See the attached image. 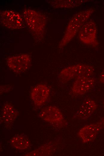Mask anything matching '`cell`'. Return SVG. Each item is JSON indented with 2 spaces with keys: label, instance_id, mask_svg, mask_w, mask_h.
Here are the masks:
<instances>
[{
  "label": "cell",
  "instance_id": "obj_1",
  "mask_svg": "<svg viewBox=\"0 0 104 156\" xmlns=\"http://www.w3.org/2000/svg\"><path fill=\"white\" fill-rule=\"evenodd\" d=\"M25 23L34 39L36 41L43 40L47 23V18L43 14L31 9H26L23 13Z\"/></svg>",
  "mask_w": 104,
  "mask_h": 156
},
{
  "label": "cell",
  "instance_id": "obj_2",
  "mask_svg": "<svg viewBox=\"0 0 104 156\" xmlns=\"http://www.w3.org/2000/svg\"><path fill=\"white\" fill-rule=\"evenodd\" d=\"M94 11L93 8H90L80 11L73 16L59 43L58 47L59 49L64 47L74 38Z\"/></svg>",
  "mask_w": 104,
  "mask_h": 156
},
{
  "label": "cell",
  "instance_id": "obj_3",
  "mask_svg": "<svg viewBox=\"0 0 104 156\" xmlns=\"http://www.w3.org/2000/svg\"><path fill=\"white\" fill-rule=\"evenodd\" d=\"M94 71V67L90 65L79 64L65 67L58 75L60 82L65 84L80 77L91 76Z\"/></svg>",
  "mask_w": 104,
  "mask_h": 156
},
{
  "label": "cell",
  "instance_id": "obj_4",
  "mask_svg": "<svg viewBox=\"0 0 104 156\" xmlns=\"http://www.w3.org/2000/svg\"><path fill=\"white\" fill-rule=\"evenodd\" d=\"M97 29L95 22L93 20L87 21L78 32V37L83 44L94 48L99 44L97 37Z\"/></svg>",
  "mask_w": 104,
  "mask_h": 156
},
{
  "label": "cell",
  "instance_id": "obj_5",
  "mask_svg": "<svg viewBox=\"0 0 104 156\" xmlns=\"http://www.w3.org/2000/svg\"><path fill=\"white\" fill-rule=\"evenodd\" d=\"M0 22L3 26L12 30L23 28L25 24L23 16L19 13L11 10L0 11Z\"/></svg>",
  "mask_w": 104,
  "mask_h": 156
},
{
  "label": "cell",
  "instance_id": "obj_6",
  "mask_svg": "<svg viewBox=\"0 0 104 156\" xmlns=\"http://www.w3.org/2000/svg\"><path fill=\"white\" fill-rule=\"evenodd\" d=\"M31 59L30 55L22 54L8 57L6 63L8 68L14 72L19 74L26 71L30 67Z\"/></svg>",
  "mask_w": 104,
  "mask_h": 156
},
{
  "label": "cell",
  "instance_id": "obj_7",
  "mask_svg": "<svg viewBox=\"0 0 104 156\" xmlns=\"http://www.w3.org/2000/svg\"><path fill=\"white\" fill-rule=\"evenodd\" d=\"M104 128V118H103L96 123L86 125L81 128L78 135L83 143L89 142L94 140Z\"/></svg>",
  "mask_w": 104,
  "mask_h": 156
},
{
  "label": "cell",
  "instance_id": "obj_8",
  "mask_svg": "<svg viewBox=\"0 0 104 156\" xmlns=\"http://www.w3.org/2000/svg\"><path fill=\"white\" fill-rule=\"evenodd\" d=\"M95 79L91 76H82L77 78L74 81L71 89V92L74 96L84 95L94 87Z\"/></svg>",
  "mask_w": 104,
  "mask_h": 156
},
{
  "label": "cell",
  "instance_id": "obj_9",
  "mask_svg": "<svg viewBox=\"0 0 104 156\" xmlns=\"http://www.w3.org/2000/svg\"><path fill=\"white\" fill-rule=\"evenodd\" d=\"M39 116L44 121L53 124H60L64 122L62 113L55 106H50L44 108L40 112Z\"/></svg>",
  "mask_w": 104,
  "mask_h": 156
},
{
  "label": "cell",
  "instance_id": "obj_10",
  "mask_svg": "<svg viewBox=\"0 0 104 156\" xmlns=\"http://www.w3.org/2000/svg\"><path fill=\"white\" fill-rule=\"evenodd\" d=\"M50 89L46 85L40 84L35 86L30 92V97L34 104L40 106L48 100L49 96Z\"/></svg>",
  "mask_w": 104,
  "mask_h": 156
},
{
  "label": "cell",
  "instance_id": "obj_11",
  "mask_svg": "<svg viewBox=\"0 0 104 156\" xmlns=\"http://www.w3.org/2000/svg\"><path fill=\"white\" fill-rule=\"evenodd\" d=\"M97 107V105L94 100L88 99L82 103L74 117L81 120H86L92 115Z\"/></svg>",
  "mask_w": 104,
  "mask_h": 156
},
{
  "label": "cell",
  "instance_id": "obj_12",
  "mask_svg": "<svg viewBox=\"0 0 104 156\" xmlns=\"http://www.w3.org/2000/svg\"><path fill=\"white\" fill-rule=\"evenodd\" d=\"M18 115V111L10 103L6 102L4 105L1 112V120L6 125L12 124Z\"/></svg>",
  "mask_w": 104,
  "mask_h": 156
},
{
  "label": "cell",
  "instance_id": "obj_13",
  "mask_svg": "<svg viewBox=\"0 0 104 156\" xmlns=\"http://www.w3.org/2000/svg\"><path fill=\"white\" fill-rule=\"evenodd\" d=\"M88 0H54L47 2L55 8H71L76 7L89 2Z\"/></svg>",
  "mask_w": 104,
  "mask_h": 156
},
{
  "label": "cell",
  "instance_id": "obj_14",
  "mask_svg": "<svg viewBox=\"0 0 104 156\" xmlns=\"http://www.w3.org/2000/svg\"><path fill=\"white\" fill-rule=\"evenodd\" d=\"M11 145L15 148L19 150L27 149L30 143L27 136L24 134H17L14 136L10 140Z\"/></svg>",
  "mask_w": 104,
  "mask_h": 156
},
{
  "label": "cell",
  "instance_id": "obj_15",
  "mask_svg": "<svg viewBox=\"0 0 104 156\" xmlns=\"http://www.w3.org/2000/svg\"><path fill=\"white\" fill-rule=\"evenodd\" d=\"M56 145L53 142L45 144L25 156H48L51 155L55 150Z\"/></svg>",
  "mask_w": 104,
  "mask_h": 156
},
{
  "label": "cell",
  "instance_id": "obj_16",
  "mask_svg": "<svg viewBox=\"0 0 104 156\" xmlns=\"http://www.w3.org/2000/svg\"><path fill=\"white\" fill-rule=\"evenodd\" d=\"M99 81L100 83L104 84V69L101 72L99 76Z\"/></svg>",
  "mask_w": 104,
  "mask_h": 156
},
{
  "label": "cell",
  "instance_id": "obj_17",
  "mask_svg": "<svg viewBox=\"0 0 104 156\" xmlns=\"http://www.w3.org/2000/svg\"></svg>",
  "mask_w": 104,
  "mask_h": 156
}]
</instances>
